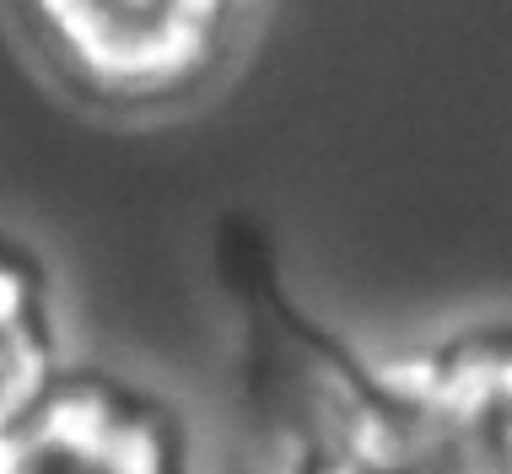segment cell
Instances as JSON below:
<instances>
[{
	"label": "cell",
	"mask_w": 512,
	"mask_h": 474,
	"mask_svg": "<svg viewBox=\"0 0 512 474\" xmlns=\"http://www.w3.org/2000/svg\"><path fill=\"white\" fill-rule=\"evenodd\" d=\"M0 474H195L184 415L103 367H65L0 437Z\"/></svg>",
	"instance_id": "3"
},
{
	"label": "cell",
	"mask_w": 512,
	"mask_h": 474,
	"mask_svg": "<svg viewBox=\"0 0 512 474\" xmlns=\"http://www.w3.org/2000/svg\"><path fill=\"white\" fill-rule=\"evenodd\" d=\"M259 464L265 474H453L383 345L318 318L259 264Z\"/></svg>",
	"instance_id": "2"
},
{
	"label": "cell",
	"mask_w": 512,
	"mask_h": 474,
	"mask_svg": "<svg viewBox=\"0 0 512 474\" xmlns=\"http://www.w3.org/2000/svg\"><path fill=\"white\" fill-rule=\"evenodd\" d=\"M453 474H512V308L383 345Z\"/></svg>",
	"instance_id": "4"
},
{
	"label": "cell",
	"mask_w": 512,
	"mask_h": 474,
	"mask_svg": "<svg viewBox=\"0 0 512 474\" xmlns=\"http://www.w3.org/2000/svg\"><path fill=\"white\" fill-rule=\"evenodd\" d=\"M33 71L108 124H168L232 87L265 0H0Z\"/></svg>",
	"instance_id": "1"
},
{
	"label": "cell",
	"mask_w": 512,
	"mask_h": 474,
	"mask_svg": "<svg viewBox=\"0 0 512 474\" xmlns=\"http://www.w3.org/2000/svg\"><path fill=\"white\" fill-rule=\"evenodd\" d=\"M65 367L71 361L49 264L22 237L0 232V437L60 383Z\"/></svg>",
	"instance_id": "5"
}]
</instances>
